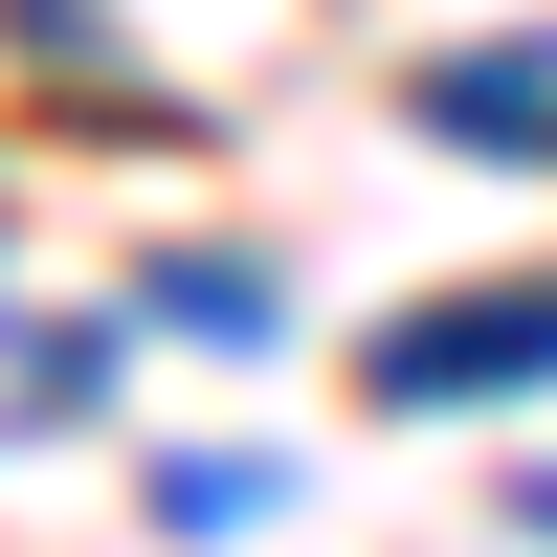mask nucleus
Masks as SVG:
<instances>
[{
	"instance_id": "nucleus-1",
	"label": "nucleus",
	"mask_w": 557,
	"mask_h": 557,
	"mask_svg": "<svg viewBox=\"0 0 557 557\" xmlns=\"http://www.w3.org/2000/svg\"><path fill=\"white\" fill-rule=\"evenodd\" d=\"M380 401H557V290H469L424 335H380Z\"/></svg>"
},
{
	"instance_id": "nucleus-2",
	"label": "nucleus",
	"mask_w": 557,
	"mask_h": 557,
	"mask_svg": "<svg viewBox=\"0 0 557 557\" xmlns=\"http://www.w3.org/2000/svg\"><path fill=\"white\" fill-rule=\"evenodd\" d=\"M513 535H535V557H557V491H513Z\"/></svg>"
}]
</instances>
